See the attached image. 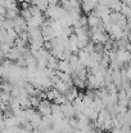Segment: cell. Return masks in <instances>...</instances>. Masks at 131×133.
<instances>
[{
  "label": "cell",
  "mask_w": 131,
  "mask_h": 133,
  "mask_svg": "<svg viewBox=\"0 0 131 133\" xmlns=\"http://www.w3.org/2000/svg\"><path fill=\"white\" fill-rule=\"evenodd\" d=\"M16 1H17V3H23L25 0H16Z\"/></svg>",
  "instance_id": "6da1fadb"
}]
</instances>
